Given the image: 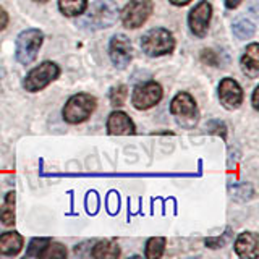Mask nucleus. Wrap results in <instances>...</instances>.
<instances>
[{
	"instance_id": "f257e3e1",
	"label": "nucleus",
	"mask_w": 259,
	"mask_h": 259,
	"mask_svg": "<svg viewBox=\"0 0 259 259\" xmlns=\"http://www.w3.org/2000/svg\"><path fill=\"white\" fill-rule=\"evenodd\" d=\"M118 18V7L112 0H97L81 18V26L88 29H105L113 26Z\"/></svg>"
},
{
	"instance_id": "f03ea898",
	"label": "nucleus",
	"mask_w": 259,
	"mask_h": 259,
	"mask_svg": "<svg viewBox=\"0 0 259 259\" xmlns=\"http://www.w3.org/2000/svg\"><path fill=\"white\" fill-rule=\"evenodd\" d=\"M96 105H97V101L91 94L79 93V94L71 96L62 110L63 120L68 121L71 125L83 123V121H86L93 115V112L96 110Z\"/></svg>"
},
{
	"instance_id": "7ed1b4c3",
	"label": "nucleus",
	"mask_w": 259,
	"mask_h": 259,
	"mask_svg": "<svg viewBox=\"0 0 259 259\" xmlns=\"http://www.w3.org/2000/svg\"><path fill=\"white\" fill-rule=\"evenodd\" d=\"M42 40H44L42 31H39L36 28L21 31L18 37H16V47H15L16 60L21 65H29L31 62H34L39 49L42 46Z\"/></svg>"
},
{
	"instance_id": "20e7f679",
	"label": "nucleus",
	"mask_w": 259,
	"mask_h": 259,
	"mask_svg": "<svg viewBox=\"0 0 259 259\" xmlns=\"http://www.w3.org/2000/svg\"><path fill=\"white\" fill-rule=\"evenodd\" d=\"M141 47L149 57L167 55L175 49V37L165 28H154L141 37Z\"/></svg>"
},
{
	"instance_id": "39448f33",
	"label": "nucleus",
	"mask_w": 259,
	"mask_h": 259,
	"mask_svg": "<svg viewBox=\"0 0 259 259\" xmlns=\"http://www.w3.org/2000/svg\"><path fill=\"white\" fill-rule=\"evenodd\" d=\"M59 75H60L59 65L54 62H42L28 73L26 78H24L23 86L29 93L42 91L46 86H49L54 79L59 78Z\"/></svg>"
},
{
	"instance_id": "423d86ee",
	"label": "nucleus",
	"mask_w": 259,
	"mask_h": 259,
	"mask_svg": "<svg viewBox=\"0 0 259 259\" xmlns=\"http://www.w3.org/2000/svg\"><path fill=\"white\" fill-rule=\"evenodd\" d=\"M170 112L177 117V121L182 126L191 128L198 121L196 101L188 93H178L170 102Z\"/></svg>"
},
{
	"instance_id": "0eeeda50",
	"label": "nucleus",
	"mask_w": 259,
	"mask_h": 259,
	"mask_svg": "<svg viewBox=\"0 0 259 259\" xmlns=\"http://www.w3.org/2000/svg\"><path fill=\"white\" fill-rule=\"evenodd\" d=\"M152 8L154 5L151 0H130L123 12H121V23L132 29L140 28L148 21L152 13Z\"/></svg>"
},
{
	"instance_id": "6e6552de",
	"label": "nucleus",
	"mask_w": 259,
	"mask_h": 259,
	"mask_svg": "<svg viewBox=\"0 0 259 259\" xmlns=\"http://www.w3.org/2000/svg\"><path fill=\"white\" fill-rule=\"evenodd\" d=\"M162 86L156 81H148V83L138 84L133 91L132 102L138 110H148L154 107L162 99Z\"/></svg>"
},
{
	"instance_id": "1a4fd4ad",
	"label": "nucleus",
	"mask_w": 259,
	"mask_h": 259,
	"mask_svg": "<svg viewBox=\"0 0 259 259\" xmlns=\"http://www.w3.org/2000/svg\"><path fill=\"white\" fill-rule=\"evenodd\" d=\"M210 16H212V5H210L207 0H202V2H199L190 12L188 24H190V29L194 36L204 37L207 34Z\"/></svg>"
},
{
	"instance_id": "9d476101",
	"label": "nucleus",
	"mask_w": 259,
	"mask_h": 259,
	"mask_svg": "<svg viewBox=\"0 0 259 259\" xmlns=\"http://www.w3.org/2000/svg\"><path fill=\"white\" fill-rule=\"evenodd\" d=\"M132 42L125 34H115L110 39L109 54L110 60L117 68H125L132 62Z\"/></svg>"
},
{
	"instance_id": "9b49d317",
	"label": "nucleus",
	"mask_w": 259,
	"mask_h": 259,
	"mask_svg": "<svg viewBox=\"0 0 259 259\" xmlns=\"http://www.w3.org/2000/svg\"><path fill=\"white\" fill-rule=\"evenodd\" d=\"M219 99H221L225 109H238L243 102L241 86L233 78H224L219 84Z\"/></svg>"
},
{
	"instance_id": "f8f14e48",
	"label": "nucleus",
	"mask_w": 259,
	"mask_h": 259,
	"mask_svg": "<svg viewBox=\"0 0 259 259\" xmlns=\"http://www.w3.org/2000/svg\"><path fill=\"white\" fill-rule=\"evenodd\" d=\"M107 132L110 135H135L136 128H135V123L132 121V118H130L125 112L115 110L109 115Z\"/></svg>"
},
{
	"instance_id": "ddd939ff",
	"label": "nucleus",
	"mask_w": 259,
	"mask_h": 259,
	"mask_svg": "<svg viewBox=\"0 0 259 259\" xmlns=\"http://www.w3.org/2000/svg\"><path fill=\"white\" fill-rule=\"evenodd\" d=\"M235 251L243 259L246 257H256L259 254V238L253 232L240 233L238 238L235 240Z\"/></svg>"
},
{
	"instance_id": "4468645a",
	"label": "nucleus",
	"mask_w": 259,
	"mask_h": 259,
	"mask_svg": "<svg viewBox=\"0 0 259 259\" xmlns=\"http://www.w3.org/2000/svg\"><path fill=\"white\" fill-rule=\"evenodd\" d=\"M241 70L249 78L259 76V46L256 42L246 47L245 54L241 57Z\"/></svg>"
},
{
	"instance_id": "2eb2a0df",
	"label": "nucleus",
	"mask_w": 259,
	"mask_h": 259,
	"mask_svg": "<svg viewBox=\"0 0 259 259\" xmlns=\"http://www.w3.org/2000/svg\"><path fill=\"white\" fill-rule=\"evenodd\" d=\"M23 248V237L18 232H5L0 235V256H16Z\"/></svg>"
},
{
	"instance_id": "dca6fc26",
	"label": "nucleus",
	"mask_w": 259,
	"mask_h": 259,
	"mask_svg": "<svg viewBox=\"0 0 259 259\" xmlns=\"http://www.w3.org/2000/svg\"><path fill=\"white\" fill-rule=\"evenodd\" d=\"M91 254L96 259H115L120 256V248L117 243H113L110 240H104L93 248Z\"/></svg>"
},
{
	"instance_id": "f3484780",
	"label": "nucleus",
	"mask_w": 259,
	"mask_h": 259,
	"mask_svg": "<svg viewBox=\"0 0 259 259\" xmlns=\"http://www.w3.org/2000/svg\"><path fill=\"white\" fill-rule=\"evenodd\" d=\"M15 201H16L15 191L7 193L4 206H2V209H0V222L7 227L15 224Z\"/></svg>"
},
{
	"instance_id": "a211bd4d",
	"label": "nucleus",
	"mask_w": 259,
	"mask_h": 259,
	"mask_svg": "<svg viewBox=\"0 0 259 259\" xmlns=\"http://www.w3.org/2000/svg\"><path fill=\"white\" fill-rule=\"evenodd\" d=\"M59 8L65 16H81L88 8V0H59Z\"/></svg>"
},
{
	"instance_id": "6ab92c4d",
	"label": "nucleus",
	"mask_w": 259,
	"mask_h": 259,
	"mask_svg": "<svg viewBox=\"0 0 259 259\" xmlns=\"http://www.w3.org/2000/svg\"><path fill=\"white\" fill-rule=\"evenodd\" d=\"M165 249V238L164 237H152L146 243V253L144 256L148 259H159L164 254Z\"/></svg>"
},
{
	"instance_id": "aec40b11",
	"label": "nucleus",
	"mask_w": 259,
	"mask_h": 259,
	"mask_svg": "<svg viewBox=\"0 0 259 259\" xmlns=\"http://www.w3.org/2000/svg\"><path fill=\"white\" fill-rule=\"evenodd\" d=\"M254 31H256L254 23L248 18H240L233 23V34L238 39H249L254 34Z\"/></svg>"
},
{
	"instance_id": "412c9836",
	"label": "nucleus",
	"mask_w": 259,
	"mask_h": 259,
	"mask_svg": "<svg viewBox=\"0 0 259 259\" xmlns=\"http://www.w3.org/2000/svg\"><path fill=\"white\" fill-rule=\"evenodd\" d=\"M49 243H51L49 238H32L28 245L26 256L28 257H42V253H44V249L47 248Z\"/></svg>"
},
{
	"instance_id": "4be33fe9",
	"label": "nucleus",
	"mask_w": 259,
	"mask_h": 259,
	"mask_svg": "<svg viewBox=\"0 0 259 259\" xmlns=\"http://www.w3.org/2000/svg\"><path fill=\"white\" fill-rule=\"evenodd\" d=\"M44 259H63L67 257V248L60 243H49L42 253Z\"/></svg>"
},
{
	"instance_id": "5701e85b",
	"label": "nucleus",
	"mask_w": 259,
	"mask_h": 259,
	"mask_svg": "<svg viewBox=\"0 0 259 259\" xmlns=\"http://www.w3.org/2000/svg\"><path fill=\"white\" fill-rule=\"evenodd\" d=\"M109 97H110L112 105H115V107H120V105L125 104L126 97H128V88L125 84H118L115 88H112Z\"/></svg>"
},
{
	"instance_id": "b1692460",
	"label": "nucleus",
	"mask_w": 259,
	"mask_h": 259,
	"mask_svg": "<svg viewBox=\"0 0 259 259\" xmlns=\"http://www.w3.org/2000/svg\"><path fill=\"white\" fill-rule=\"evenodd\" d=\"M86 209L89 214H96L99 210V196L96 191H89L86 196Z\"/></svg>"
},
{
	"instance_id": "393cba45",
	"label": "nucleus",
	"mask_w": 259,
	"mask_h": 259,
	"mask_svg": "<svg viewBox=\"0 0 259 259\" xmlns=\"http://www.w3.org/2000/svg\"><path fill=\"white\" fill-rule=\"evenodd\" d=\"M120 207V198L117 191H110L107 194V210L110 214H117Z\"/></svg>"
},
{
	"instance_id": "a878e982",
	"label": "nucleus",
	"mask_w": 259,
	"mask_h": 259,
	"mask_svg": "<svg viewBox=\"0 0 259 259\" xmlns=\"http://www.w3.org/2000/svg\"><path fill=\"white\" fill-rule=\"evenodd\" d=\"M201 60L207 63V65H212V67H215L217 65V57L212 51H202L201 54Z\"/></svg>"
},
{
	"instance_id": "bb28decb",
	"label": "nucleus",
	"mask_w": 259,
	"mask_h": 259,
	"mask_svg": "<svg viewBox=\"0 0 259 259\" xmlns=\"http://www.w3.org/2000/svg\"><path fill=\"white\" fill-rule=\"evenodd\" d=\"M206 245L209 248H222L225 245V238H209L206 240Z\"/></svg>"
},
{
	"instance_id": "cd10ccee",
	"label": "nucleus",
	"mask_w": 259,
	"mask_h": 259,
	"mask_svg": "<svg viewBox=\"0 0 259 259\" xmlns=\"http://www.w3.org/2000/svg\"><path fill=\"white\" fill-rule=\"evenodd\" d=\"M8 24V13L5 12V8L0 7V31H4Z\"/></svg>"
},
{
	"instance_id": "c85d7f7f",
	"label": "nucleus",
	"mask_w": 259,
	"mask_h": 259,
	"mask_svg": "<svg viewBox=\"0 0 259 259\" xmlns=\"http://www.w3.org/2000/svg\"><path fill=\"white\" fill-rule=\"evenodd\" d=\"M241 2H243V0H225V7L230 8V10H233V8H237Z\"/></svg>"
},
{
	"instance_id": "c756f323",
	"label": "nucleus",
	"mask_w": 259,
	"mask_h": 259,
	"mask_svg": "<svg viewBox=\"0 0 259 259\" xmlns=\"http://www.w3.org/2000/svg\"><path fill=\"white\" fill-rule=\"evenodd\" d=\"M257 94H259V86L254 88V91H253V107L254 109H259V104H257Z\"/></svg>"
},
{
	"instance_id": "7c9ffc66",
	"label": "nucleus",
	"mask_w": 259,
	"mask_h": 259,
	"mask_svg": "<svg viewBox=\"0 0 259 259\" xmlns=\"http://www.w3.org/2000/svg\"><path fill=\"white\" fill-rule=\"evenodd\" d=\"M170 4H174V5H177V7H183V5H186V4H190L191 0H168Z\"/></svg>"
},
{
	"instance_id": "2f4dec72",
	"label": "nucleus",
	"mask_w": 259,
	"mask_h": 259,
	"mask_svg": "<svg viewBox=\"0 0 259 259\" xmlns=\"http://www.w3.org/2000/svg\"><path fill=\"white\" fill-rule=\"evenodd\" d=\"M34 2H39V4H46V2H49V0H34Z\"/></svg>"
}]
</instances>
